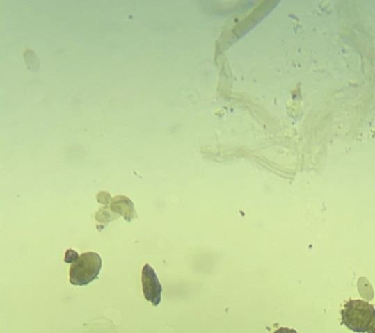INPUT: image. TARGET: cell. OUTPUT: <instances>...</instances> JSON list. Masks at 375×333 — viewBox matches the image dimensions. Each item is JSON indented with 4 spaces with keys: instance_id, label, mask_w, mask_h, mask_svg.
Masks as SVG:
<instances>
[{
    "instance_id": "6da1fadb",
    "label": "cell",
    "mask_w": 375,
    "mask_h": 333,
    "mask_svg": "<svg viewBox=\"0 0 375 333\" xmlns=\"http://www.w3.org/2000/svg\"><path fill=\"white\" fill-rule=\"evenodd\" d=\"M343 325L355 332H367L375 322V308L364 300H350L341 311Z\"/></svg>"
},
{
    "instance_id": "7a4b0ae2",
    "label": "cell",
    "mask_w": 375,
    "mask_h": 333,
    "mask_svg": "<svg viewBox=\"0 0 375 333\" xmlns=\"http://www.w3.org/2000/svg\"><path fill=\"white\" fill-rule=\"evenodd\" d=\"M102 258L98 253H82L70 269V282L74 286H83L98 279L102 269Z\"/></svg>"
},
{
    "instance_id": "3957f363",
    "label": "cell",
    "mask_w": 375,
    "mask_h": 333,
    "mask_svg": "<svg viewBox=\"0 0 375 333\" xmlns=\"http://www.w3.org/2000/svg\"><path fill=\"white\" fill-rule=\"evenodd\" d=\"M142 286L146 300L151 302L152 306H159L161 301L163 286L156 271L149 264L145 265L142 270Z\"/></svg>"
},
{
    "instance_id": "277c9868",
    "label": "cell",
    "mask_w": 375,
    "mask_h": 333,
    "mask_svg": "<svg viewBox=\"0 0 375 333\" xmlns=\"http://www.w3.org/2000/svg\"><path fill=\"white\" fill-rule=\"evenodd\" d=\"M79 257V254L74 250H67L66 257H65V262L70 263V264L72 263V264Z\"/></svg>"
},
{
    "instance_id": "5b68a950",
    "label": "cell",
    "mask_w": 375,
    "mask_h": 333,
    "mask_svg": "<svg viewBox=\"0 0 375 333\" xmlns=\"http://www.w3.org/2000/svg\"><path fill=\"white\" fill-rule=\"evenodd\" d=\"M274 333H298L296 330H292V328L282 327L276 330Z\"/></svg>"
},
{
    "instance_id": "8992f818",
    "label": "cell",
    "mask_w": 375,
    "mask_h": 333,
    "mask_svg": "<svg viewBox=\"0 0 375 333\" xmlns=\"http://www.w3.org/2000/svg\"><path fill=\"white\" fill-rule=\"evenodd\" d=\"M369 333H375V322L372 323V327L369 328Z\"/></svg>"
}]
</instances>
